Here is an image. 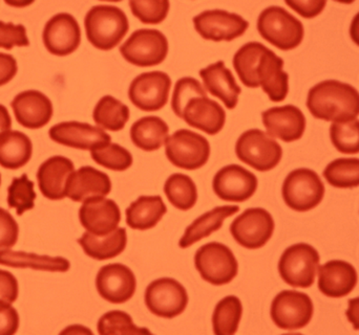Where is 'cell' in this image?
<instances>
[{
    "label": "cell",
    "mask_w": 359,
    "mask_h": 335,
    "mask_svg": "<svg viewBox=\"0 0 359 335\" xmlns=\"http://www.w3.org/2000/svg\"><path fill=\"white\" fill-rule=\"evenodd\" d=\"M307 107L314 117L323 121H353L359 115V92L349 84L327 80L310 90Z\"/></svg>",
    "instance_id": "obj_1"
},
{
    "label": "cell",
    "mask_w": 359,
    "mask_h": 335,
    "mask_svg": "<svg viewBox=\"0 0 359 335\" xmlns=\"http://www.w3.org/2000/svg\"><path fill=\"white\" fill-rule=\"evenodd\" d=\"M88 41L101 50L115 48L130 29L128 16L114 6H93L84 19Z\"/></svg>",
    "instance_id": "obj_2"
},
{
    "label": "cell",
    "mask_w": 359,
    "mask_h": 335,
    "mask_svg": "<svg viewBox=\"0 0 359 335\" xmlns=\"http://www.w3.org/2000/svg\"><path fill=\"white\" fill-rule=\"evenodd\" d=\"M257 31L264 39L282 50L297 48L305 33L303 23L280 6H269L261 13Z\"/></svg>",
    "instance_id": "obj_3"
},
{
    "label": "cell",
    "mask_w": 359,
    "mask_h": 335,
    "mask_svg": "<svg viewBox=\"0 0 359 335\" xmlns=\"http://www.w3.org/2000/svg\"><path fill=\"white\" fill-rule=\"evenodd\" d=\"M320 259V254L313 246L294 244L283 252L278 262V273L285 283L292 287H310L316 281Z\"/></svg>",
    "instance_id": "obj_4"
},
{
    "label": "cell",
    "mask_w": 359,
    "mask_h": 335,
    "mask_svg": "<svg viewBox=\"0 0 359 335\" xmlns=\"http://www.w3.org/2000/svg\"><path fill=\"white\" fill-rule=\"evenodd\" d=\"M194 265L202 279L215 286L230 283L238 273L233 252L219 242L201 246L194 255Z\"/></svg>",
    "instance_id": "obj_5"
},
{
    "label": "cell",
    "mask_w": 359,
    "mask_h": 335,
    "mask_svg": "<svg viewBox=\"0 0 359 335\" xmlns=\"http://www.w3.org/2000/svg\"><path fill=\"white\" fill-rule=\"evenodd\" d=\"M236 157L259 172H267L280 164L283 157L280 145L259 129L245 131L236 144Z\"/></svg>",
    "instance_id": "obj_6"
},
{
    "label": "cell",
    "mask_w": 359,
    "mask_h": 335,
    "mask_svg": "<svg viewBox=\"0 0 359 335\" xmlns=\"http://www.w3.org/2000/svg\"><path fill=\"white\" fill-rule=\"evenodd\" d=\"M282 193L289 208L297 212H307L313 210L324 199L325 185L313 170L297 169L285 179Z\"/></svg>",
    "instance_id": "obj_7"
},
{
    "label": "cell",
    "mask_w": 359,
    "mask_h": 335,
    "mask_svg": "<svg viewBox=\"0 0 359 335\" xmlns=\"http://www.w3.org/2000/svg\"><path fill=\"white\" fill-rule=\"evenodd\" d=\"M168 40L163 33L154 29L134 31L120 48L123 58L140 67L161 64L168 54Z\"/></svg>",
    "instance_id": "obj_8"
},
{
    "label": "cell",
    "mask_w": 359,
    "mask_h": 335,
    "mask_svg": "<svg viewBox=\"0 0 359 335\" xmlns=\"http://www.w3.org/2000/svg\"><path fill=\"white\" fill-rule=\"evenodd\" d=\"M165 152L168 161L176 167L196 170L206 165L210 157L208 141L196 132L180 129L168 138Z\"/></svg>",
    "instance_id": "obj_9"
},
{
    "label": "cell",
    "mask_w": 359,
    "mask_h": 335,
    "mask_svg": "<svg viewBox=\"0 0 359 335\" xmlns=\"http://www.w3.org/2000/svg\"><path fill=\"white\" fill-rule=\"evenodd\" d=\"M313 303L308 294L295 290H284L272 301V321L283 330L305 328L313 317Z\"/></svg>",
    "instance_id": "obj_10"
},
{
    "label": "cell",
    "mask_w": 359,
    "mask_h": 335,
    "mask_svg": "<svg viewBox=\"0 0 359 335\" xmlns=\"http://www.w3.org/2000/svg\"><path fill=\"white\" fill-rule=\"evenodd\" d=\"M144 299L149 311L163 319H174L182 315L189 300L185 287L172 278L151 282L147 286Z\"/></svg>",
    "instance_id": "obj_11"
},
{
    "label": "cell",
    "mask_w": 359,
    "mask_h": 335,
    "mask_svg": "<svg viewBox=\"0 0 359 335\" xmlns=\"http://www.w3.org/2000/svg\"><path fill=\"white\" fill-rule=\"evenodd\" d=\"M274 227L273 217L268 211L252 208L234 219L230 225V233L243 248L257 250L271 239Z\"/></svg>",
    "instance_id": "obj_12"
},
{
    "label": "cell",
    "mask_w": 359,
    "mask_h": 335,
    "mask_svg": "<svg viewBox=\"0 0 359 335\" xmlns=\"http://www.w3.org/2000/svg\"><path fill=\"white\" fill-rule=\"evenodd\" d=\"M172 79L163 71L141 73L128 90L130 102L142 111H158L168 104Z\"/></svg>",
    "instance_id": "obj_13"
},
{
    "label": "cell",
    "mask_w": 359,
    "mask_h": 335,
    "mask_svg": "<svg viewBox=\"0 0 359 335\" xmlns=\"http://www.w3.org/2000/svg\"><path fill=\"white\" fill-rule=\"evenodd\" d=\"M194 29L201 37L211 41H232L248 29V21L240 15L223 10H209L194 18Z\"/></svg>",
    "instance_id": "obj_14"
},
{
    "label": "cell",
    "mask_w": 359,
    "mask_h": 335,
    "mask_svg": "<svg viewBox=\"0 0 359 335\" xmlns=\"http://www.w3.org/2000/svg\"><path fill=\"white\" fill-rule=\"evenodd\" d=\"M96 287L101 298L111 304H123L134 297L137 279L132 269L121 263L101 267L96 278Z\"/></svg>",
    "instance_id": "obj_15"
},
{
    "label": "cell",
    "mask_w": 359,
    "mask_h": 335,
    "mask_svg": "<svg viewBox=\"0 0 359 335\" xmlns=\"http://www.w3.org/2000/svg\"><path fill=\"white\" fill-rule=\"evenodd\" d=\"M257 176L238 165L225 166L217 171L212 181L213 191L225 201L244 202L255 195Z\"/></svg>",
    "instance_id": "obj_16"
},
{
    "label": "cell",
    "mask_w": 359,
    "mask_h": 335,
    "mask_svg": "<svg viewBox=\"0 0 359 335\" xmlns=\"http://www.w3.org/2000/svg\"><path fill=\"white\" fill-rule=\"evenodd\" d=\"M42 38L50 54L69 56L79 48L81 29L75 17L67 13H59L46 22Z\"/></svg>",
    "instance_id": "obj_17"
},
{
    "label": "cell",
    "mask_w": 359,
    "mask_h": 335,
    "mask_svg": "<svg viewBox=\"0 0 359 335\" xmlns=\"http://www.w3.org/2000/svg\"><path fill=\"white\" fill-rule=\"evenodd\" d=\"M50 140L69 148L94 150L109 144L111 136L104 130L80 122H63L50 129Z\"/></svg>",
    "instance_id": "obj_18"
},
{
    "label": "cell",
    "mask_w": 359,
    "mask_h": 335,
    "mask_svg": "<svg viewBox=\"0 0 359 335\" xmlns=\"http://www.w3.org/2000/svg\"><path fill=\"white\" fill-rule=\"evenodd\" d=\"M79 219L88 233L105 236L118 229L121 222V211L114 200L105 197L92 198L82 204Z\"/></svg>",
    "instance_id": "obj_19"
},
{
    "label": "cell",
    "mask_w": 359,
    "mask_h": 335,
    "mask_svg": "<svg viewBox=\"0 0 359 335\" xmlns=\"http://www.w3.org/2000/svg\"><path fill=\"white\" fill-rule=\"evenodd\" d=\"M262 119L268 134L283 142L299 141L306 130L305 115L293 105L268 109L262 113Z\"/></svg>",
    "instance_id": "obj_20"
},
{
    "label": "cell",
    "mask_w": 359,
    "mask_h": 335,
    "mask_svg": "<svg viewBox=\"0 0 359 335\" xmlns=\"http://www.w3.org/2000/svg\"><path fill=\"white\" fill-rule=\"evenodd\" d=\"M16 121L27 129H39L50 123L54 109L50 99L37 90H27L11 103Z\"/></svg>",
    "instance_id": "obj_21"
},
{
    "label": "cell",
    "mask_w": 359,
    "mask_h": 335,
    "mask_svg": "<svg viewBox=\"0 0 359 335\" xmlns=\"http://www.w3.org/2000/svg\"><path fill=\"white\" fill-rule=\"evenodd\" d=\"M358 271L343 260H332L318 269V288L329 298H344L358 285Z\"/></svg>",
    "instance_id": "obj_22"
},
{
    "label": "cell",
    "mask_w": 359,
    "mask_h": 335,
    "mask_svg": "<svg viewBox=\"0 0 359 335\" xmlns=\"http://www.w3.org/2000/svg\"><path fill=\"white\" fill-rule=\"evenodd\" d=\"M283 69V59L266 48L257 64V81L272 102H282L289 92V76Z\"/></svg>",
    "instance_id": "obj_23"
},
{
    "label": "cell",
    "mask_w": 359,
    "mask_h": 335,
    "mask_svg": "<svg viewBox=\"0 0 359 335\" xmlns=\"http://www.w3.org/2000/svg\"><path fill=\"white\" fill-rule=\"evenodd\" d=\"M182 119L205 134L215 136L224 128L226 113L223 107L208 97L194 98L187 103Z\"/></svg>",
    "instance_id": "obj_24"
},
{
    "label": "cell",
    "mask_w": 359,
    "mask_h": 335,
    "mask_svg": "<svg viewBox=\"0 0 359 335\" xmlns=\"http://www.w3.org/2000/svg\"><path fill=\"white\" fill-rule=\"evenodd\" d=\"M75 172L73 162L60 155L46 159L37 172L38 185L44 197L61 200L67 197L69 177Z\"/></svg>",
    "instance_id": "obj_25"
},
{
    "label": "cell",
    "mask_w": 359,
    "mask_h": 335,
    "mask_svg": "<svg viewBox=\"0 0 359 335\" xmlns=\"http://www.w3.org/2000/svg\"><path fill=\"white\" fill-rule=\"evenodd\" d=\"M111 191V181L107 173L93 167H81L69 177L67 197L76 202L105 197Z\"/></svg>",
    "instance_id": "obj_26"
},
{
    "label": "cell",
    "mask_w": 359,
    "mask_h": 335,
    "mask_svg": "<svg viewBox=\"0 0 359 335\" xmlns=\"http://www.w3.org/2000/svg\"><path fill=\"white\" fill-rule=\"evenodd\" d=\"M200 76L205 87L212 96L219 98L228 109L236 108L242 90L224 61H217L201 69Z\"/></svg>",
    "instance_id": "obj_27"
},
{
    "label": "cell",
    "mask_w": 359,
    "mask_h": 335,
    "mask_svg": "<svg viewBox=\"0 0 359 335\" xmlns=\"http://www.w3.org/2000/svg\"><path fill=\"white\" fill-rule=\"evenodd\" d=\"M86 255L95 260L103 261L121 255L128 244V233L124 227H118L109 235L96 236L84 233L78 240Z\"/></svg>",
    "instance_id": "obj_28"
},
{
    "label": "cell",
    "mask_w": 359,
    "mask_h": 335,
    "mask_svg": "<svg viewBox=\"0 0 359 335\" xmlns=\"http://www.w3.org/2000/svg\"><path fill=\"white\" fill-rule=\"evenodd\" d=\"M240 211L238 206H217L196 218L187 229L179 242L181 248H187L211 234L219 231L223 227L224 221L228 217L233 216Z\"/></svg>",
    "instance_id": "obj_29"
},
{
    "label": "cell",
    "mask_w": 359,
    "mask_h": 335,
    "mask_svg": "<svg viewBox=\"0 0 359 335\" xmlns=\"http://www.w3.org/2000/svg\"><path fill=\"white\" fill-rule=\"evenodd\" d=\"M168 212L161 196H140L126 208V223L133 229H153Z\"/></svg>",
    "instance_id": "obj_30"
},
{
    "label": "cell",
    "mask_w": 359,
    "mask_h": 335,
    "mask_svg": "<svg viewBox=\"0 0 359 335\" xmlns=\"http://www.w3.org/2000/svg\"><path fill=\"white\" fill-rule=\"evenodd\" d=\"M0 265L50 273H67L71 269V263L63 257H50L46 255L41 256L29 252H13L10 250L0 252Z\"/></svg>",
    "instance_id": "obj_31"
},
{
    "label": "cell",
    "mask_w": 359,
    "mask_h": 335,
    "mask_svg": "<svg viewBox=\"0 0 359 335\" xmlns=\"http://www.w3.org/2000/svg\"><path fill=\"white\" fill-rule=\"evenodd\" d=\"M168 127L166 122L159 117H141L130 128V138L135 146L141 150H159L168 138Z\"/></svg>",
    "instance_id": "obj_32"
},
{
    "label": "cell",
    "mask_w": 359,
    "mask_h": 335,
    "mask_svg": "<svg viewBox=\"0 0 359 335\" xmlns=\"http://www.w3.org/2000/svg\"><path fill=\"white\" fill-rule=\"evenodd\" d=\"M33 155L29 136L20 131L6 132L0 136V166L17 170L27 165Z\"/></svg>",
    "instance_id": "obj_33"
},
{
    "label": "cell",
    "mask_w": 359,
    "mask_h": 335,
    "mask_svg": "<svg viewBox=\"0 0 359 335\" xmlns=\"http://www.w3.org/2000/svg\"><path fill=\"white\" fill-rule=\"evenodd\" d=\"M130 108L111 96H104L95 106V123L109 131H120L130 120Z\"/></svg>",
    "instance_id": "obj_34"
},
{
    "label": "cell",
    "mask_w": 359,
    "mask_h": 335,
    "mask_svg": "<svg viewBox=\"0 0 359 335\" xmlns=\"http://www.w3.org/2000/svg\"><path fill=\"white\" fill-rule=\"evenodd\" d=\"M266 46L259 42L244 44L233 57V67L241 82L249 88H257V67Z\"/></svg>",
    "instance_id": "obj_35"
},
{
    "label": "cell",
    "mask_w": 359,
    "mask_h": 335,
    "mask_svg": "<svg viewBox=\"0 0 359 335\" xmlns=\"http://www.w3.org/2000/svg\"><path fill=\"white\" fill-rule=\"evenodd\" d=\"M243 315V305L236 296L222 299L212 315L213 332L217 335H233L238 332Z\"/></svg>",
    "instance_id": "obj_36"
},
{
    "label": "cell",
    "mask_w": 359,
    "mask_h": 335,
    "mask_svg": "<svg viewBox=\"0 0 359 335\" xmlns=\"http://www.w3.org/2000/svg\"><path fill=\"white\" fill-rule=\"evenodd\" d=\"M164 193L170 204L181 211H188L198 201V189L188 175L176 173L166 179Z\"/></svg>",
    "instance_id": "obj_37"
},
{
    "label": "cell",
    "mask_w": 359,
    "mask_h": 335,
    "mask_svg": "<svg viewBox=\"0 0 359 335\" xmlns=\"http://www.w3.org/2000/svg\"><path fill=\"white\" fill-rule=\"evenodd\" d=\"M324 177L333 187L350 189L359 187V159H339L331 162Z\"/></svg>",
    "instance_id": "obj_38"
},
{
    "label": "cell",
    "mask_w": 359,
    "mask_h": 335,
    "mask_svg": "<svg viewBox=\"0 0 359 335\" xmlns=\"http://www.w3.org/2000/svg\"><path fill=\"white\" fill-rule=\"evenodd\" d=\"M98 332L101 335L151 334L149 330L135 325L132 317L121 311H109L98 322Z\"/></svg>",
    "instance_id": "obj_39"
},
{
    "label": "cell",
    "mask_w": 359,
    "mask_h": 335,
    "mask_svg": "<svg viewBox=\"0 0 359 335\" xmlns=\"http://www.w3.org/2000/svg\"><path fill=\"white\" fill-rule=\"evenodd\" d=\"M95 163L113 171H126L132 167L133 155L130 151L118 144L104 145L90 151Z\"/></svg>",
    "instance_id": "obj_40"
},
{
    "label": "cell",
    "mask_w": 359,
    "mask_h": 335,
    "mask_svg": "<svg viewBox=\"0 0 359 335\" xmlns=\"http://www.w3.org/2000/svg\"><path fill=\"white\" fill-rule=\"evenodd\" d=\"M36 197L34 183L27 175L13 179L8 189V204L11 208H15L18 216L34 208Z\"/></svg>",
    "instance_id": "obj_41"
},
{
    "label": "cell",
    "mask_w": 359,
    "mask_h": 335,
    "mask_svg": "<svg viewBox=\"0 0 359 335\" xmlns=\"http://www.w3.org/2000/svg\"><path fill=\"white\" fill-rule=\"evenodd\" d=\"M330 138L333 146L341 153H359V121L333 123L330 127Z\"/></svg>",
    "instance_id": "obj_42"
},
{
    "label": "cell",
    "mask_w": 359,
    "mask_h": 335,
    "mask_svg": "<svg viewBox=\"0 0 359 335\" xmlns=\"http://www.w3.org/2000/svg\"><path fill=\"white\" fill-rule=\"evenodd\" d=\"M130 6L141 22L159 24L168 17L170 3L168 0H132Z\"/></svg>",
    "instance_id": "obj_43"
},
{
    "label": "cell",
    "mask_w": 359,
    "mask_h": 335,
    "mask_svg": "<svg viewBox=\"0 0 359 335\" xmlns=\"http://www.w3.org/2000/svg\"><path fill=\"white\" fill-rule=\"evenodd\" d=\"M198 97H207L206 90L202 84L191 77L180 79L175 86L172 98V109L177 117L182 119L184 109L191 99Z\"/></svg>",
    "instance_id": "obj_44"
},
{
    "label": "cell",
    "mask_w": 359,
    "mask_h": 335,
    "mask_svg": "<svg viewBox=\"0 0 359 335\" xmlns=\"http://www.w3.org/2000/svg\"><path fill=\"white\" fill-rule=\"evenodd\" d=\"M29 45L27 29L22 24L16 25L0 21V48L12 50L15 46L23 48Z\"/></svg>",
    "instance_id": "obj_45"
},
{
    "label": "cell",
    "mask_w": 359,
    "mask_h": 335,
    "mask_svg": "<svg viewBox=\"0 0 359 335\" xmlns=\"http://www.w3.org/2000/svg\"><path fill=\"white\" fill-rule=\"evenodd\" d=\"M19 227L14 217L0 208V252L10 250L18 241Z\"/></svg>",
    "instance_id": "obj_46"
},
{
    "label": "cell",
    "mask_w": 359,
    "mask_h": 335,
    "mask_svg": "<svg viewBox=\"0 0 359 335\" xmlns=\"http://www.w3.org/2000/svg\"><path fill=\"white\" fill-rule=\"evenodd\" d=\"M19 315L10 303L0 302V335H13L18 332Z\"/></svg>",
    "instance_id": "obj_47"
},
{
    "label": "cell",
    "mask_w": 359,
    "mask_h": 335,
    "mask_svg": "<svg viewBox=\"0 0 359 335\" xmlns=\"http://www.w3.org/2000/svg\"><path fill=\"white\" fill-rule=\"evenodd\" d=\"M18 281L10 271L0 269V302L13 303L18 299Z\"/></svg>",
    "instance_id": "obj_48"
},
{
    "label": "cell",
    "mask_w": 359,
    "mask_h": 335,
    "mask_svg": "<svg viewBox=\"0 0 359 335\" xmlns=\"http://www.w3.org/2000/svg\"><path fill=\"white\" fill-rule=\"evenodd\" d=\"M286 4L304 18H314L324 10L327 1L325 0H287Z\"/></svg>",
    "instance_id": "obj_49"
},
{
    "label": "cell",
    "mask_w": 359,
    "mask_h": 335,
    "mask_svg": "<svg viewBox=\"0 0 359 335\" xmlns=\"http://www.w3.org/2000/svg\"><path fill=\"white\" fill-rule=\"evenodd\" d=\"M18 67L16 59L12 55L0 52V86L8 83L14 79Z\"/></svg>",
    "instance_id": "obj_50"
},
{
    "label": "cell",
    "mask_w": 359,
    "mask_h": 335,
    "mask_svg": "<svg viewBox=\"0 0 359 335\" xmlns=\"http://www.w3.org/2000/svg\"><path fill=\"white\" fill-rule=\"evenodd\" d=\"M346 315H347L348 321L353 325L354 329L359 330V298L349 300Z\"/></svg>",
    "instance_id": "obj_51"
},
{
    "label": "cell",
    "mask_w": 359,
    "mask_h": 335,
    "mask_svg": "<svg viewBox=\"0 0 359 335\" xmlns=\"http://www.w3.org/2000/svg\"><path fill=\"white\" fill-rule=\"evenodd\" d=\"M11 128H12V119L10 113L4 105L0 104V136L11 131Z\"/></svg>",
    "instance_id": "obj_52"
},
{
    "label": "cell",
    "mask_w": 359,
    "mask_h": 335,
    "mask_svg": "<svg viewBox=\"0 0 359 335\" xmlns=\"http://www.w3.org/2000/svg\"><path fill=\"white\" fill-rule=\"evenodd\" d=\"M350 36H351L354 43L359 46V13L352 20L351 27H350Z\"/></svg>",
    "instance_id": "obj_53"
},
{
    "label": "cell",
    "mask_w": 359,
    "mask_h": 335,
    "mask_svg": "<svg viewBox=\"0 0 359 335\" xmlns=\"http://www.w3.org/2000/svg\"><path fill=\"white\" fill-rule=\"evenodd\" d=\"M61 334H93V332H90L88 328L84 327V326H69L67 329L63 330Z\"/></svg>",
    "instance_id": "obj_54"
},
{
    "label": "cell",
    "mask_w": 359,
    "mask_h": 335,
    "mask_svg": "<svg viewBox=\"0 0 359 335\" xmlns=\"http://www.w3.org/2000/svg\"><path fill=\"white\" fill-rule=\"evenodd\" d=\"M6 3L8 4V6H29V4H31L32 2H11V1H8V0H6Z\"/></svg>",
    "instance_id": "obj_55"
},
{
    "label": "cell",
    "mask_w": 359,
    "mask_h": 335,
    "mask_svg": "<svg viewBox=\"0 0 359 335\" xmlns=\"http://www.w3.org/2000/svg\"><path fill=\"white\" fill-rule=\"evenodd\" d=\"M0 183H1V176H0Z\"/></svg>",
    "instance_id": "obj_56"
}]
</instances>
